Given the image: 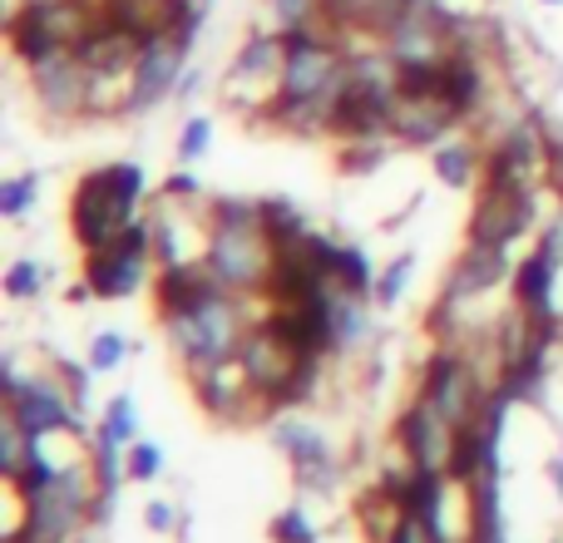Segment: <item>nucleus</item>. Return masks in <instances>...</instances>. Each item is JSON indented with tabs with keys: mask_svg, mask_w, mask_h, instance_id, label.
<instances>
[{
	"mask_svg": "<svg viewBox=\"0 0 563 543\" xmlns=\"http://www.w3.org/2000/svg\"><path fill=\"white\" fill-rule=\"evenodd\" d=\"M549 479H554V489H559V495H563V450H559V455H554V459H549Z\"/></svg>",
	"mask_w": 563,
	"mask_h": 543,
	"instance_id": "4c0bfd02",
	"label": "nucleus"
},
{
	"mask_svg": "<svg viewBox=\"0 0 563 543\" xmlns=\"http://www.w3.org/2000/svg\"><path fill=\"white\" fill-rule=\"evenodd\" d=\"M194 376V396L203 406V415H213L218 425H247V420L267 415V396L257 390V380L247 376L243 356H223V361H208V366L188 370Z\"/></svg>",
	"mask_w": 563,
	"mask_h": 543,
	"instance_id": "1a4fd4ad",
	"label": "nucleus"
},
{
	"mask_svg": "<svg viewBox=\"0 0 563 543\" xmlns=\"http://www.w3.org/2000/svg\"><path fill=\"white\" fill-rule=\"evenodd\" d=\"M410 272H416V253H400L396 263L380 272V277H376V301H380V307H396V301L406 297Z\"/></svg>",
	"mask_w": 563,
	"mask_h": 543,
	"instance_id": "c756f323",
	"label": "nucleus"
},
{
	"mask_svg": "<svg viewBox=\"0 0 563 543\" xmlns=\"http://www.w3.org/2000/svg\"><path fill=\"white\" fill-rule=\"evenodd\" d=\"M208 144H213V119L194 114L184 124V134H178V158H184V164H198V158L208 154Z\"/></svg>",
	"mask_w": 563,
	"mask_h": 543,
	"instance_id": "473e14b6",
	"label": "nucleus"
},
{
	"mask_svg": "<svg viewBox=\"0 0 563 543\" xmlns=\"http://www.w3.org/2000/svg\"><path fill=\"white\" fill-rule=\"evenodd\" d=\"M534 228V193H519V188H495L479 184L475 213H470V243L485 247H509L515 237H525Z\"/></svg>",
	"mask_w": 563,
	"mask_h": 543,
	"instance_id": "4468645a",
	"label": "nucleus"
},
{
	"mask_svg": "<svg viewBox=\"0 0 563 543\" xmlns=\"http://www.w3.org/2000/svg\"><path fill=\"white\" fill-rule=\"evenodd\" d=\"M331 331H336V351H356L361 341L371 336V311H366V297L346 291L331 311Z\"/></svg>",
	"mask_w": 563,
	"mask_h": 543,
	"instance_id": "b1692460",
	"label": "nucleus"
},
{
	"mask_svg": "<svg viewBox=\"0 0 563 543\" xmlns=\"http://www.w3.org/2000/svg\"><path fill=\"white\" fill-rule=\"evenodd\" d=\"M35 445L40 440L30 435L20 420H0V475H5V485H15L20 475H25V465H30V455H35Z\"/></svg>",
	"mask_w": 563,
	"mask_h": 543,
	"instance_id": "5701e85b",
	"label": "nucleus"
},
{
	"mask_svg": "<svg viewBox=\"0 0 563 543\" xmlns=\"http://www.w3.org/2000/svg\"><path fill=\"white\" fill-rule=\"evenodd\" d=\"M45 277L49 272L40 267L35 257H15V263L5 267V281H0V287H5L10 301H35L40 291H45Z\"/></svg>",
	"mask_w": 563,
	"mask_h": 543,
	"instance_id": "393cba45",
	"label": "nucleus"
},
{
	"mask_svg": "<svg viewBox=\"0 0 563 543\" xmlns=\"http://www.w3.org/2000/svg\"><path fill=\"white\" fill-rule=\"evenodd\" d=\"M267 539L273 543H317V524L307 519V509H282V514L267 524Z\"/></svg>",
	"mask_w": 563,
	"mask_h": 543,
	"instance_id": "c85d7f7f",
	"label": "nucleus"
},
{
	"mask_svg": "<svg viewBox=\"0 0 563 543\" xmlns=\"http://www.w3.org/2000/svg\"><path fill=\"white\" fill-rule=\"evenodd\" d=\"M277 15V30H307L321 25V0H267Z\"/></svg>",
	"mask_w": 563,
	"mask_h": 543,
	"instance_id": "2f4dec72",
	"label": "nucleus"
},
{
	"mask_svg": "<svg viewBox=\"0 0 563 543\" xmlns=\"http://www.w3.org/2000/svg\"><path fill=\"white\" fill-rule=\"evenodd\" d=\"M148 5H164V0H148Z\"/></svg>",
	"mask_w": 563,
	"mask_h": 543,
	"instance_id": "a19ab883",
	"label": "nucleus"
},
{
	"mask_svg": "<svg viewBox=\"0 0 563 543\" xmlns=\"http://www.w3.org/2000/svg\"><path fill=\"white\" fill-rule=\"evenodd\" d=\"M505 277H509V247L470 243L465 253L455 257V272H450V281H445V291H440L435 311H460L470 297H479V291L499 287Z\"/></svg>",
	"mask_w": 563,
	"mask_h": 543,
	"instance_id": "2eb2a0df",
	"label": "nucleus"
},
{
	"mask_svg": "<svg viewBox=\"0 0 563 543\" xmlns=\"http://www.w3.org/2000/svg\"><path fill=\"white\" fill-rule=\"evenodd\" d=\"M99 435H109V440H119V445H134V400L119 390L114 400L104 406V420H99Z\"/></svg>",
	"mask_w": 563,
	"mask_h": 543,
	"instance_id": "cd10ccee",
	"label": "nucleus"
},
{
	"mask_svg": "<svg viewBox=\"0 0 563 543\" xmlns=\"http://www.w3.org/2000/svg\"><path fill=\"white\" fill-rule=\"evenodd\" d=\"M396 445H400V455H406L410 469H435V475H450V459H455L460 430L450 425L435 406H426V400L416 396L396 415Z\"/></svg>",
	"mask_w": 563,
	"mask_h": 543,
	"instance_id": "f8f14e48",
	"label": "nucleus"
},
{
	"mask_svg": "<svg viewBox=\"0 0 563 543\" xmlns=\"http://www.w3.org/2000/svg\"><path fill=\"white\" fill-rule=\"evenodd\" d=\"M430 168H435V178L445 188H470L475 178H485V168H479V154L465 144V138H445V144L430 148Z\"/></svg>",
	"mask_w": 563,
	"mask_h": 543,
	"instance_id": "412c9836",
	"label": "nucleus"
},
{
	"mask_svg": "<svg viewBox=\"0 0 563 543\" xmlns=\"http://www.w3.org/2000/svg\"><path fill=\"white\" fill-rule=\"evenodd\" d=\"M95 20H99V10L89 0H40V5L10 10L5 40L20 65H35V59L55 55V49H75Z\"/></svg>",
	"mask_w": 563,
	"mask_h": 543,
	"instance_id": "39448f33",
	"label": "nucleus"
},
{
	"mask_svg": "<svg viewBox=\"0 0 563 543\" xmlns=\"http://www.w3.org/2000/svg\"><path fill=\"white\" fill-rule=\"evenodd\" d=\"M188 49H194V35L184 30L154 25L139 49V65L129 75V95H124V114H148L164 99H174V89L188 79Z\"/></svg>",
	"mask_w": 563,
	"mask_h": 543,
	"instance_id": "0eeeda50",
	"label": "nucleus"
},
{
	"mask_svg": "<svg viewBox=\"0 0 563 543\" xmlns=\"http://www.w3.org/2000/svg\"><path fill=\"white\" fill-rule=\"evenodd\" d=\"M400 519H406V505H400V495L390 485H376L356 499V524L371 543H390V534L400 529Z\"/></svg>",
	"mask_w": 563,
	"mask_h": 543,
	"instance_id": "aec40b11",
	"label": "nucleus"
},
{
	"mask_svg": "<svg viewBox=\"0 0 563 543\" xmlns=\"http://www.w3.org/2000/svg\"><path fill=\"white\" fill-rule=\"evenodd\" d=\"M20 5H40V0H20Z\"/></svg>",
	"mask_w": 563,
	"mask_h": 543,
	"instance_id": "58836bf2",
	"label": "nucleus"
},
{
	"mask_svg": "<svg viewBox=\"0 0 563 543\" xmlns=\"http://www.w3.org/2000/svg\"><path fill=\"white\" fill-rule=\"evenodd\" d=\"M40 198V174H15L0 184V218H10V223H20V218L35 208Z\"/></svg>",
	"mask_w": 563,
	"mask_h": 543,
	"instance_id": "a878e982",
	"label": "nucleus"
},
{
	"mask_svg": "<svg viewBox=\"0 0 563 543\" xmlns=\"http://www.w3.org/2000/svg\"><path fill=\"white\" fill-rule=\"evenodd\" d=\"M223 281L208 272L203 257H194V263H178V267H164L158 272V287H154V301L164 317H178V311H198L208 307L213 297H223Z\"/></svg>",
	"mask_w": 563,
	"mask_h": 543,
	"instance_id": "dca6fc26",
	"label": "nucleus"
},
{
	"mask_svg": "<svg viewBox=\"0 0 563 543\" xmlns=\"http://www.w3.org/2000/svg\"><path fill=\"white\" fill-rule=\"evenodd\" d=\"M559 257L549 247H534L525 263L515 267V307L539 311V317H554V281H559Z\"/></svg>",
	"mask_w": 563,
	"mask_h": 543,
	"instance_id": "6ab92c4d",
	"label": "nucleus"
},
{
	"mask_svg": "<svg viewBox=\"0 0 563 543\" xmlns=\"http://www.w3.org/2000/svg\"><path fill=\"white\" fill-rule=\"evenodd\" d=\"M164 445H154V440H134L129 445V459H124V469H129V485H154L158 475H164Z\"/></svg>",
	"mask_w": 563,
	"mask_h": 543,
	"instance_id": "bb28decb",
	"label": "nucleus"
},
{
	"mask_svg": "<svg viewBox=\"0 0 563 543\" xmlns=\"http://www.w3.org/2000/svg\"><path fill=\"white\" fill-rule=\"evenodd\" d=\"M148 193V178L139 164H104L95 174L79 178L75 198H69V233L85 253H104L129 233L139 218V203Z\"/></svg>",
	"mask_w": 563,
	"mask_h": 543,
	"instance_id": "f03ea898",
	"label": "nucleus"
},
{
	"mask_svg": "<svg viewBox=\"0 0 563 543\" xmlns=\"http://www.w3.org/2000/svg\"><path fill=\"white\" fill-rule=\"evenodd\" d=\"M124 356H129V341L119 336V331H95V336H89V366L95 370H119L124 366Z\"/></svg>",
	"mask_w": 563,
	"mask_h": 543,
	"instance_id": "7c9ffc66",
	"label": "nucleus"
},
{
	"mask_svg": "<svg viewBox=\"0 0 563 543\" xmlns=\"http://www.w3.org/2000/svg\"><path fill=\"white\" fill-rule=\"evenodd\" d=\"M263 228H267V237H273L277 253L307 247V237H311V223L287 203V198H263Z\"/></svg>",
	"mask_w": 563,
	"mask_h": 543,
	"instance_id": "4be33fe9",
	"label": "nucleus"
},
{
	"mask_svg": "<svg viewBox=\"0 0 563 543\" xmlns=\"http://www.w3.org/2000/svg\"><path fill=\"white\" fill-rule=\"evenodd\" d=\"M243 301L247 297H238V291H223V297H213L198 311L164 317V336H168V346H174V356L184 361V370H198V366H208V361L238 356L247 326H253V321L243 317Z\"/></svg>",
	"mask_w": 563,
	"mask_h": 543,
	"instance_id": "20e7f679",
	"label": "nucleus"
},
{
	"mask_svg": "<svg viewBox=\"0 0 563 543\" xmlns=\"http://www.w3.org/2000/svg\"><path fill=\"white\" fill-rule=\"evenodd\" d=\"M0 390H5V415L20 420V425L30 430L35 440L45 435H79L85 440V425H79V415L85 410L69 400V390L59 386V380L49 376H20L15 361H0Z\"/></svg>",
	"mask_w": 563,
	"mask_h": 543,
	"instance_id": "423d86ee",
	"label": "nucleus"
},
{
	"mask_svg": "<svg viewBox=\"0 0 563 543\" xmlns=\"http://www.w3.org/2000/svg\"><path fill=\"white\" fill-rule=\"evenodd\" d=\"M238 356H243L247 376L257 380V390L267 396V406L273 410L307 400L311 386H317V370H321V361L301 356V351L282 336L273 321H253L247 336H243V346H238Z\"/></svg>",
	"mask_w": 563,
	"mask_h": 543,
	"instance_id": "7ed1b4c3",
	"label": "nucleus"
},
{
	"mask_svg": "<svg viewBox=\"0 0 563 543\" xmlns=\"http://www.w3.org/2000/svg\"><path fill=\"white\" fill-rule=\"evenodd\" d=\"M489 396H495V390L479 380V370L470 366L455 346H440L435 356L426 361V370H420V400L435 406L455 430L475 425L479 410L489 406Z\"/></svg>",
	"mask_w": 563,
	"mask_h": 543,
	"instance_id": "6e6552de",
	"label": "nucleus"
},
{
	"mask_svg": "<svg viewBox=\"0 0 563 543\" xmlns=\"http://www.w3.org/2000/svg\"><path fill=\"white\" fill-rule=\"evenodd\" d=\"M203 263L238 297H267L277 247L263 228V203H253V198H213L208 203Z\"/></svg>",
	"mask_w": 563,
	"mask_h": 543,
	"instance_id": "f257e3e1",
	"label": "nucleus"
},
{
	"mask_svg": "<svg viewBox=\"0 0 563 543\" xmlns=\"http://www.w3.org/2000/svg\"><path fill=\"white\" fill-rule=\"evenodd\" d=\"M89 370H95V366H75V361H55V376H59V386L69 390V400H75L79 410L89 406Z\"/></svg>",
	"mask_w": 563,
	"mask_h": 543,
	"instance_id": "72a5a7b5",
	"label": "nucleus"
},
{
	"mask_svg": "<svg viewBox=\"0 0 563 543\" xmlns=\"http://www.w3.org/2000/svg\"><path fill=\"white\" fill-rule=\"evenodd\" d=\"M144 529H148V534H174V529H178V509L168 505V499H148V505H144Z\"/></svg>",
	"mask_w": 563,
	"mask_h": 543,
	"instance_id": "f704fd0d",
	"label": "nucleus"
},
{
	"mask_svg": "<svg viewBox=\"0 0 563 543\" xmlns=\"http://www.w3.org/2000/svg\"><path fill=\"white\" fill-rule=\"evenodd\" d=\"M544 5H563V0H544Z\"/></svg>",
	"mask_w": 563,
	"mask_h": 543,
	"instance_id": "ea45409f",
	"label": "nucleus"
},
{
	"mask_svg": "<svg viewBox=\"0 0 563 543\" xmlns=\"http://www.w3.org/2000/svg\"><path fill=\"white\" fill-rule=\"evenodd\" d=\"M267 435H273V445L291 459V475H297L301 489H317V495L336 489L341 465H336L327 440L317 435V425H307V420H297V415H282L267 425Z\"/></svg>",
	"mask_w": 563,
	"mask_h": 543,
	"instance_id": "ddd939ff",
	"label": "nucleus"
},
{
	"mask_svg": "<svg viewBox=\"0 0 563 543\" xmlns=\"http://www.w3.org/2000/svg\"><path fill=\"white\" fill-rule=\"evenodd\" d=\"M158 198H203V184H198L194 174H184V168H178V174H168L164 184H158Z\"/></svg>",
	"mask_w": 563,
	"mask_h": 543,
	"instance_id": "e433bc0d",
	"label": "nucleus"
},
{
	"mask_svg": "<svg viewBox=\"0 0 563 543\" xmlns=\"http://www.w3.org/2000/svg\"><path fill=\"white\" fill-rule=\"evenodd\" d=\"M148 257H154V218H134L114 247L85 257V281L99 301H124L144 287Z\"/></svg>",
	"mask_w": 563,
	"mask_h": 543,
	"instance_id": "9d476101",
	"label": "nucleus"
},
{
	"mask_svg": "<svg viewBox=\"0 0 563 543\" xmlns=\"http://www.w3.org/2000/svg\"><path fill=\"white\" fill-rule=\"evenodd\" d=\"M390 543H440V534L420 514H410V509H406V519H400V529L390 534Z\"/></svg>",
	"mask_w": 563,
	"mask_h": 543,
	"instance_id": "c9c22d12",
	"label": "nucleus"
},
{
	"mask_svg": "<svg viewBox=\"0 0 563 543\" xmlns=\"http://www.w3.org/2000/svg\"><path fill=\"white\" fill-rule=\"evenodd\" d=\"M30 69V95H35L40 114L69 124V119L95 114V75L79 65L75 49H55V55L35 59Z\"/></svg>",
	"mask_w": 563,
	"mask_h": 543,
	"instance_id": "9b49d317",
	"label": "nucleus"
},
{
	"mask_svg": "<svg viewBox=\"0 0 563 543\" xmlns=\"http://www.w3.org/2000/svg\"><path fill=\"white\" fill-rule=\"evenodd\" d=\"M282 65H287V40H282V30H257L233 55V65H228V95H233L238 85H263V79L277 85Z\"/></svg>",
	"mask_w": 563,
	"mask_h": 543,
	"instance_id": "f3484780",
	"label": "nucleus"
},
{
	"mask_svg": "<svg viewBox=\"0 0 563 543\" xmlns=\"http://www.w3.org/2000/svg\"><path fill=\"white\" fill-rule=\"evenodd\" d=\"M400 10H406V0H321V25L331 35H346V30L386 35Z\"/></svg>",
	"mask_w": 563,
	"mask_h": 543,
	"instance_id": "a211bd4d",
	"label": "nucleus"
}]
</instances>
